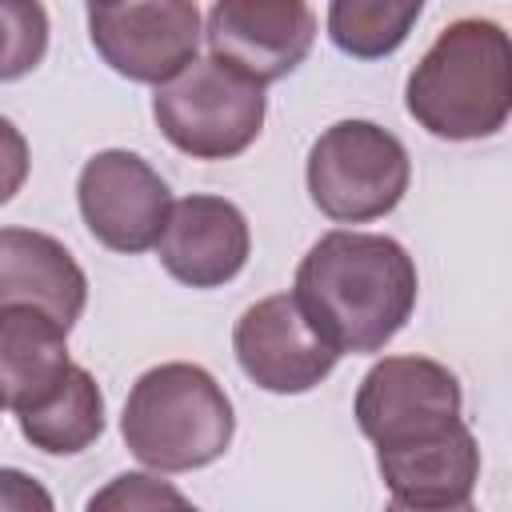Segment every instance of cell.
Masks as SVG:
<instances>
[{
  "label": "cell",
  "instance_id": "7c38bea8",
  "mask_svg": "<svg viewBox=\"0 0 512 512\" xmlns=\"http://www.w3.org/2000/svg\"><path fill=\"white\" fill-rule=\"evenodd\" d=\"M248 220L224 196H184L168 208L156 240L160 264L188 288H220L248 264Z\"/></svg>",
  "mask_w": 512,
  "mask_h": 512
},
{
  "label": "cell",
  "instance_id": "2e32d148",
  "mask_svg": "<svg viewBox=\"0 0 512 512\" xmlns=\"http://www.w3.org/2000/svg\"><path fill=\"white\" fill-rule=\"evenodd\" d=\"M420 8L424 0H328V36L352 60H380L408 40Z\"/></svg>",
  "mask_w": 512,
  "mask_h": 512
},
{
  "label": "cell",
  "instance_id": "5bb4252c",
  "mask_svg": "<svg viewBox=\"0 0 512 512\" xmlns=\"http://www.w3.org/2000/svg\"><path fill=\"white\" fill-rule=\"evenodd\" d=\"M64 336L68 328L40 308H0V408L20 416L64 380L72 368Z\"/></svg>",
  "mask_w": 512,
  "mask_h": 512
},
{
  "label": "cell",
  "instance_id": "52a82bcc",
  "mask_svg": "<svg viewBox=\"0 0 512 512\" xmlns=\"http://www.w3.org/2000/svg\"><path fill=\"white\" fill-rule=\"evenodd\" d=\"M460 380L428 356H384L356 388V424L376 448L436 436L460 420Z\"/></svg>",
  "mask_w": 512,
  "mask_h": 512
},
{
  "label": "cell",
  "instance_id": "ffe728a7",
  "mask_svg": "<svg viewBox=\"0 0 512 512\" xmlns=\"http://www.w3.org/2000/svg\"><path fill=\"white\" fill-rule=\"evenodd\" d=\"M0 508L8 512H52V496L20 468H0Z\"/></svg>",
  "mask_w": 512,
  "mask_h": 512
},
{
  "label": "cell",
  "instance_id": "8fae6325",
  "mask_svg": "<svg viewBox=\"0 0 512 512\" xmlns=\"http://www.w3.org/2000/svg\"><path fill=\"white\" fill-rule=\"evenodd\" d=\"M380 480L396 508L448 512L468 508L480 480V448L464 420H452L436 436L376 448Z\"/></svg>",
  "mask_w": 512,
  "mask_h": 512
},
{
  "label": "cell",
  "instance_id": "4fadbf2b",
  "mask_svg": "<svg viewBox=\"0 0 512 512\" xmlns=\"http://www.w3.org/2000/svg\"><path fill=\"white\" fill-rule=\"evenodd\" d=\"M28 304L72 328L88 304V276L48 232L0 228V308Z\"/></svg>",
  "mask_w": 512,
  "mask_h": 512
},
{
  "label": "cell",
  "instance_id": "277c9868",
  "mask_svg": "<svg viewBox=\"0 0 512 512\" xmlns=\"http://www.w3.org/2000/svg\"><path fill=\"white\" fill-rule=\"evenodd\" d=\"M264 84L240 76L236 68L208 60H188L176 76L156 84L152 116L164 140L192 160H232L264 128Z\"/></svg>",
  "mask_w": 512,
  "mask_h": 512
},
{
  "label": "cell",
  "instance_id": "8992f818",
  "mask_svg": "<svg viewBox=\"0 0 512 512\" xmlns=\"http://www.w3.org/2000/svg\"><path fill=\"white\" fill-rule=\"evenodd\" d=\"M88 40L112 72L164 84L196 60L200 12L192 0H88Z\"/></svg>",
  "mask_w": 512,
  "mask_h": 512
},
{
  "label": "cell",
  "instance_id": "ba28073f",
  "mask_svg": "<svg viewBox=\"0 0 512 512\" xmlns=\"http://www.w3.org/2000/svg\"><path fill=\"white\" fill-rule=\"evenodd\" d=\"M76 200H80V216L88 232L104 248L124 252V256L156 248L168 208H172V192L164 176L144 156L124 152V148L96 152L80 168Z\"/></svg>",
  "mask_w": 512,
  "mask_h": 512
},
{
  "label": "cell",
  "instance_id": "30bf717a",
  "mask_svg": "<svg viewBox=\"0 0 512 512\" xmlns=\"http://www.w3.org/2000/svg\"><path fill=\"white\" fill-rule=\"evenodd\" d=\"M204 36L220 64L256 84H272L312 52L316 16L308 0H216Z\"/></svg>",
  "mask_w": 512,
  "mask_h": 512
},
{
  "label": "cell",
  "instance_id": "9a60e30c",
  "mask_svg": "<svg viewBox=\"0 0 512 512\" xmlns=\"http://www.w3.org/2000/svg\"><path fill=\"white\" fill-rule=\"evenodd\" d=\"M16 420L32 448L48 456H76L104 432V392L88 368L72 364L64 380Z\"/></svg>",
  "mask_w": 512,
  "mask_h": 512
},
{
  "label": "cell",
  "instance_id": "6da1fadb",
  "mask_svg": "<svg viewBox=\"0 0 512 512\" xmlns=\"http://www.w3.org/2000/svg\"><path fill=\"white\" fill-rule=\"evenodd\" d=\"M416 264L380 232H324L296 268L292 300L308 324L344 352H380L416 308Z\"/></svg>",
  "mask_w": 512,
  "mask_h": 512
},
{
  "label": "cell",
  "instance_id": "e0dca14e",
  "mask_svg": "<svg viewBox=\"0 0 512 512\" xmlns=\"http://www.w3.org/2000/svg\"><path fill=\"white\" fill-rule=\"evenodd\" d=\"M48 52V12L40 0H0V84L28 76Z\"/></svg>",
  "mask_w": 512,
  "mask_h": 512
},
{
  "label": "cell",
  "instance_id": "3957f363",
  "mask_svg": "<svg viewBox=\"0 0 512 512\" xmlns=\"http://www.w3.org/2000/svg\"><path fill=\"white\" fill-rule=\"evenodd\" d=\"M120 432L140 464L156 472H192L228 452L236 416L208 368L172 360L148 368L132 384Z\"/></svg>",
  "mask_w": 512,
  "mask_h": 512
},
{
  "label": "cell",
  "instance_id": "d6986e66",
  "mask_svg": "<svg viewBox=\"0 0 512 512\" xmlns=\"http://www.w3.org/2000/svg\"><path fill=\"white\" fill-rule=\"evenodd\" d=\"M28 140H24V132L12 124V120H4L0 116V204H8L20 188H24V180H28Z\"/></svg>",
  "mask_w": 512,
  "mask_h": 512
},
{
  "label": "cell",
  "instance_id": "7a4b0ae2",
  "mask_svg": "<svg viewBox=\"0 0 512 512\" xmlns=\"http://www.w3.org/2000/svg\"><path fill=\"white\" fill-rule=\"evenodd\" d=\"M408 116L440 140H484L508 124L512 48L496 20H452L404 88Z\"/></svg>",
  "mask_w": 512,
  "mask_h": 512
},
{
  "label": "cell",
  "instance_id": "ac0fdd59",
  "mask_svg": "<svg viewBox=\"0 0 512 512\" xmlns=\"http://www.w3.org/2000/svg\"><path fill=\"white\" fill-rule=\"evenodd\" d=\"M188 508V496L160 484L156 476H144V472H124L116 476L104 492H96L88 500V508Z\"/></svg>",
  "mask_w": 512,
  "mask_h": 512
},
{
  "label": "cell",
  "instance_id": "9c48e42d",
  "mask_svg": "<svg viewBox=\"0 0 512 512\" xmlns=\"http://www.w3.org/2000/svg\"><path fill=\"white\" fill-rule=\"evenodd\" d=\"M232 348L244 376L280 396L316 388L340 360V352L308 324L292 292L248 304L232 328Z\"/></svg>",
  "mask_w": 512,
  "mask_h": 512
},
{
  "label": "cell",
  "instance_id": "5b68a950",
  "mask_svg": "<svg viewBox=\"0 0 512 512\" xmlns=\"http://www.w3.org/2000/svg\"><path fill=\"white\" fill-rule=\"evenodd\" d=\"M408 148L372 120H340L324 128L308 152L312 204L340 224L388 216L408 192Z\"/></svg>",
  "mask_w": 512,
  "mask_h": 512
}]
</instances>
